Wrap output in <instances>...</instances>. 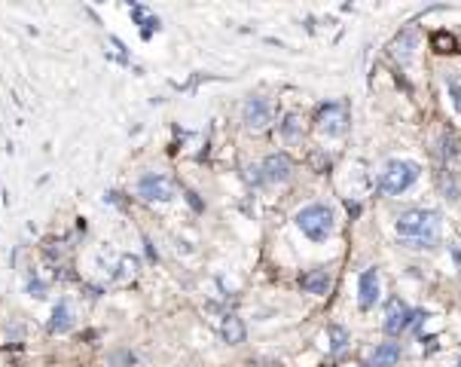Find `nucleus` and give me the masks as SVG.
I'll return each instance as SVG.
<instances>
[{"label":"nucleus","instance_id":"21","mask_svg":"<svg viewBox=\"0 0 461 367\" xmlns=\"http://www.w3.org/2000/svg\"><path fill=\"white\" fill-rule=\"evenodd\" d=\"M455 367H461V361H458V364H455Z\"/></svg>","mask_w":461,"mask_h":367},{"label":"nucleus","instance_id":"3","mask_svg":"<svg viewBox=\"0 0 461 367\" xmlns=\"http://www.w3.org/2000/svg\"><path fill=\"white\" fill-rule=\"evenodd\" d=\"M416 178H419V165L416 163H406V159H391V163L382 168L379 190L385 196H397V193H403L406 187H412Z\"/></svg>","mask_w":461,"mask_h":367},{"label":"nucleus","instance_id":"17","mask_svg":"<svg viewBox=\"0 0 461 367\" xmlns=\"http://www.w3.org/2000/svg\"><path fill=\"white\" fill-rule=\"evenodd\" d=\"M434 46H440V52H452V49H455V40H452L449 34H437L434 37Z\"/></svg>","mask_w":461,"mask_h":367},{"label":"nucleus","instance_id":"7","mask_svg":"<svg viewBox=\"0 0 461 367\" xmlns=\"http://www.w3.org/2000/svg\"><path fill=\"white\" fill-rule=\"evenodd\" d=\"M260 174H263L266 184H284L290 174H294V159H290L287 153H272V156L263 159Z\"/></svg>","mask_w":461,"mask_h":367},{"label":"nucleus","instance_id":"15","mask_svg":"<svg viewBox=\"0 0 461 367\" xmlns=\"http://www.w3.org/2000/svg\"><path fill=\"white\" fill-rule=\"evenodd\" d=\"M281 138L287 144H299L303 141V126H299V117L296 113H287L284 117V122H281Z\"/></svg>","mask_w":461,"mask_h":367},{"label":"nucleus","instance_id":"8","mask_svg":"<svg viewBox=\"0 0 461 367\" xmlns=\"http://www.w3.org/2000/svg\"><path fill=\"white\" fill-rule=\"evenodd\" d=\"M412 321V312L406 309V303L401 300V297H391L388 300V309H385V321H382V327H385V334H401L406 325Z\"/></svg>","mask_w":461,"mask_h":367},{"label":"nucleus","instance_id":"2","mask_svg":"<svg viewBox=\"0 0 461 367\" xmlns=\"http://www.w3.org/2000/svg\"><path fill=\"white\" fill-rule=\"evenodd\" d=\"M333 224H336L333 211L321 202H312V205H305V209L296 211V227L303 229L312 242H324L327 236L333 233Z\"/></svg>","mask_w":461,"mask_h":367},{"label":"nucleus","instance_id":"10","mask_svg":"<svg viewBox=\"0 0 461 367\" xmlns=\"http://www.w3.org/2000/svg\"><path fill=\"white\" fill-rule=\"evenodd\" d=\"M416 40H419V31L416 28H403L401 34L394 37V43H391V56L401 61V65H410L412 52H416Z\"/></svg>","mask_w":461,"mask_h":367},{"label":"nucleus","instance_id":"16","mask_svg":"<svg viewBox=\"0 0 461 367\" xmlns=\"http://www.w3.org/2000/svg\"><path fill=\"white\" fill-rule=\"evenodd\" d=\"M330 340H333V343H330V346H333V352H342L345 346H349V331H345V327H330Z\"/></svg>","mask_w":461,"mask_h":367},{"label":"nucleus","instance_id":"14","mask_svg":"<svg viewBox=\"0 0 461 367\" xmlns=\"http://www.w3.org/2000/svg\"><path fill=\"white\" fill-rule=\"evenodd\" d=\"M401 361V346L397 343H379L373 352V367H394Z\"/></svg>","mask_w":461,"mask_h":367},{"label":"nucleus","instance_id":"1","mask_svg":"<svg viewBox=\"0 0 461 367\" xmlns=\"http://www.w3.org/2000/svg\"><path fill=\"white\" fill-rule=\"evenodd\" d=\"M397 236L410 245H419V248H428L437 236H440V214L428 211V209H412L403 211L397 218Z\"/></svg>","mask_w":461,"mask_h":367},{"label":"nucleus","instance_id":"12","mask_svg":"<svg viewBox=\"0 0 461 367\" xmlns=\"http://www.w3.org/2000/svg\"><path fill=\"white\" fill-rule=\"evenodd\" d=\"M220 336H224V343H229V346L244 343V321L238 316H224V321H220Z\"/></svg>","mask_w":461,"mask_h":367},{"label":"nucleus","instance_id":"18","mask_svg":"<svg viewBox=\"0 0 461 367\" xmlns=\"http://www.w3.org/2000/svg\"><path fill=\"white\" fill-rule=\"evenodd\" d=\"M132 361V355H128V352H122V355H113L110 358V364H128Z\"/></svg>","mask_w":461,"mask_h":367},{"label":"nucleus","instance_id":"6","mask_svg":"<svg viewBox=\"0 0 461 367\" xmlns=\"http://www.w3.org/2000/svg\"><path fill=\"white\" fill-rule=\"evenodd\" d=\"M244 122H248L251 132H263V129L272 122V104L263 95H253L244 101Z\"/></svg>","mask_w":461,"mask_h":367},{"label":"nucleus","instance_id":"13","mask_svg":"<svg viewBox=\"0 0 461 367\" xmlns=\"http://www.w3.org/2000/svg\"><path fill=\"white\" fill-rule=\"evenodd\" d=\"M74 327V312L67 303H58L56 309H52V318H49V331L52 334H67Z\"/></svg>","mask_w":461,"mask_h":367},{"label":"nucleus","instance_id":"11","mask_svg":"<svg viewBox=\"0 0 461 367\" xmlns=\"http://www.w3.org/2000/svg\"><path fill=\"white\" fill-rule=\"evenodd\" d=\"M299 288H303L305 294H327L330 275L324 270H309V272L299 275Z\"/></svg>","mask_w":461,"mask_h":367},{"label":"nucleus","instance_id":"20","mask_svg":"<svg viewBox=\"0 0 461 367\" xmlns=\"http://www.w3.org/2000/svg\"><path fill=\"white\" fill-rule=\"evenodd\" d=\"M452 257H455L458 263H461V248H452Z\"/></svg>","mask_w":461,"mask_h":367},{"label":"nucleus","instance_id":"19","mask_svg":"<svg viewBox=\"0 0 461 367\" xmlns=\"http://www.w3.org/2000/svg\"><path fill=\"white\" fill-rule=\"evenodd\" d=\"M28 291H31V294H34V297H43V285H40V282H31V285H28Z\"/></svg>","mask_w":461,"mask_h":367},{"label":"nucleus","instance_id":"4","mask_svg":"<svg viewBox=\"0 0 461 367\" xmlns=\"http://www.w3.org/2000/svg\"><path fill=\"white\" fill-rule=\"evenodd\" d=\"M174 193H178V184L168 174H144L137 181V196L147 199V202H171Z\"/></svg>","mask_w":461,"mask_h":367},{"label":"nucleus","instance_id":"5","mask_svg":"<svg viewBox=\"0 0 461 367\" xmlns=\"http://www.w3.org/2000/svg\"><path fill=\"white\" fill-rule=\"evenodd\" d=\"M315 122H318V129L324 135L340 138V135H345V129H349V111H345V104H340V101H330L318 111Z\"/></svg>","mask_w":461,"mask_h":367},{"label":"nucleus","instance_id":"9","mask_svg":"<svg viewBox=\"0 0 461 367\" xmlns=\"http://www.w3.org/2000/svg\"><path fill=\"white\" fill-rule=\"evenodd\" d=\"M379 272L376 270H364V275H360V285H358V303L364 312H370L376 303H379Z\"/></svg>","mask_w":461,"mask_h":367}]
</instances>
